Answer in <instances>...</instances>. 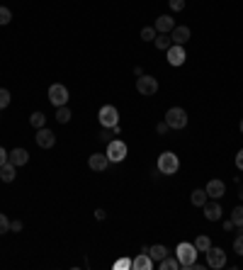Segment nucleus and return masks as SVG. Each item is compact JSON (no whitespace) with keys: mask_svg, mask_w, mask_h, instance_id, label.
<instances>
[{"mask_svg":"<svg viewBox=\"0 0 243 270\" xmlns=\"http://www.w3.org/2000/svg\"><path fill=\"white\" fill-rule=\"evenodd\" d=\"M197 256H199V251L195 248V244H187V241L177 244V248H175V258L180 261V268L190 270V266H192V263L197 261Z\"/></svg>","mask_w":243,"mask_h":270,"instance_id":"nucleus-1","label":"nucleus"},{"mask_svg":"<svg viewBox=\"0 0 243 270\" xmlns=\"http://www.w3.org/2000/svg\"><path fill=\"white\" fill-rule=\"evenodd\" d=\"M158 171H161L163 176H175L177 171H180V158H177L173 151H163V154L158 156Z\"/></svg>","mask_w":243,"mask_h":270,"instance_id":"nucleus-2","label":"nucleus"},{"mask_svg":"<svg viewBox=\"0 0 243 270\" xmlns=\"http://www.w3.org/2000/svg\"><path fill=\"white\" fill-rule=\"evenodd\" d=\"M105 154L110 158V163H122L127 158V144L122 139H112V141H107V151Z\"/></svg>","mask_w":243,"mask_h":270,"instance_id":"nucleus-3","label":"nucleus"},{"mask_svg":"<svg viewBox=\"0 0 243 270\" xmlns=\"http://www.w3.org/2000/svg\"><path fill=\"white\" fill-rule=\"evenodd\" d=\"M165 122H168L170 129H185L187 127V112L182 107H170L165 112Z\"/></svg>","mask_w":243,"mask_h":270,"instance_id":"nucleus-4","label":"nucleus"},{"mask_svg":"<svg viewBox=\"0 0 243 270\" xmlns=\"http://www.w3.org/2000/svg\"><path fill=\"white\" fill-rule=\"evenodd\" d=\"M97 119H100L102 127H114V124H119V112H117L114 105H102L100 112H97Z\"/></svg>","mask_w":243,"mask_h":270,"instance_id":"nucleus-5","label":"nucleus"},{"mask_svg":"<svg viewBox=\"0 0 243 270\" xmlns=\"http://www.w3.org/2000/svg\"><path fill=\"white\" fill-rule=\"evenodd\" d=\"M136 90L141 92V95H156L158 92V81H156L154 76H139L136 78Z\"/></svg>","mask_w":243,"mask_h":270,"instance_id":"nucleus-6","label":"nucleus"},{"mask_svg":"<svg viewBox=\"0 0 243 270\" xmlns=\"http://www.w3.org/2000/svg\"><path fill=\"white\" fill-rule=\"evenodd\" d=\"M49 100H51L56 107L66 105L68 102V88L66 86H61V83H54V86L49 88Z\"/></svg>","mask_w":243,"mask_h":270,"instance_id":"nucleus-7","label":"nucleus"},{"mask_svg":"<svg viewBox=\"0 0 243 270\" xmlns=\"http://www.w3.org/2000/svg\"><path fill=\"white\" fill-rule=\"evenodd\" d=\"M207 266L214 268V270L224 268V266H226V253H224L221 248L209 246V251H207Z\"/></svg>","mask_w":243,"mask_h":270,"instance_id":"nucleus-8","label":"nucleus"},{"mask_svg":"<svg viewBox=\"0 0 243 270\" xmlns=\"http://www.w3.org/2000/svg\"><path fill=\"white\" fill-rule=\"evenodd\" d=\"M165 54H168V64H170V66H182L185 59H187V54H185L182 44H170V49H168Z\"/></svg>","mask_w":243,"mask_h":270,"instance_id":"nucleus-9","label":"nucleus"},{"mask_svg":"<svg viewBox=\"0 0 243 270\" xmlns=\"http://www.w3.org/2000/svg\"><path fill=\"white\" fill-rule=\"evenodd\" d=\"M204 192L209 195V200H221V197H224V192H226V185H224V180L214 178V180H209V182H207Z\"/></svg>","mask_w":243,"mask_h":270,"instance_id":"nucleus-10","label":"nucleus"},{"mask_svg":"<svg viewBox=\"0 0 243 270\" xmlns=\"http://www.w3.org/2000/svg\"><path fill=\"white\" fill-rule=\"evenodd\" d=\"M37 146L39 149H51L54 144H56V134L51 132V129H46V127H42V129H37Z\"/></svg>","mask_w":243,"mask_h":270,"instance_id":"nucleus-11","label":"nucleus"},{"mask_svg":"<svg viewBox=\"0 0 243 270\" xmlns=\"http://www.w3.org/2000/svg\"><path fill=\"white\" fill-rule=\"evenodd\" d=\"M202 209H204V217H207L209 222H219V219H221V204H219V200H212V202L207 200Z\"/></svg>","mask_w":243,"mask_h":270,"instance_id":"nucleus-12","label":"nucleus"},{"mask_svg":"<svg viewBox=\"0 0 243 270\" xmlns=\"http://www.w3.org/2000/svg\"><path fill=\"white\" fill-rule=\"evenodd\" d=\"M88 166L92 171H97V173H102V171H107V166H110V158L107 154H92L88 158Z\"/></svg>","mask_w":243,"mask_h":270,"instance_id":"nucleus-13","label":"nucleus"},{"mask_svg":"<svg viewBox=\"0 0 243 270\" xmlns=\"http://www.w3.org/2000/svg\"><path fill=\"white\" fill-rule=\"evenodd\" d=\"M170 39H173V44H187V42H190V27H185V24L173 27Z\"/></svg>","mask_w":243,"mask_h":270,"instance_id":"nucleus-14","label":"nucleus"},{"mask_svg":"<svg viewBox=\"0 0 243 270\" xmlns=\"http://www.w3.org/2000/svg\"><path fill=\"white\" fill-rule=\"evenodd\" d=\"M156 32L158 34H168V32H173V27H175V22H173V17L170 15H161L158 20H156Z\"/></svg>","mask_w":243,"mask_h":270,"instance_id":"nucleus-15","label":"nucleus"},{"mask_svg":"<svg viewBox=\"0 0 243 270\" xmlns=\"http://www.w3.org/2000/svg\"><path fill=\"white\" fill-rule=\"evenodd\" d=\"M132 268L134 270H151L154 268V261H151L149 253H139V256L132 261Z\"/></svg>","mask_w":243,"mask_h":270,"instance_id":"nucleus-16","label":"nucleus"},{"mask_svg":"<svg viewBox=\"0 0 243 270\" xmlns=\"http://www.w3.org/2000/svg\"><path fill=\"white\" fill-rule=\"evenodd\" d=\"M7 161H10L12 166H24V163L29 161V154H27L24 149H12L10 156H7Z\"/></svg>","mask_w":243,"mask_h":270,"instance_id":"nucleus-17","label":"nucleus"},{"mask_svg":"<svg viewBox=\"0 0 243 270\" xmlns=\"http://www.w3.org/2000/svg\"><path fill=\"white\" fill-rule=\"evenodd\" d=\"M149 256H151V261H154V263H161V261L168 256V248L163 246V244H156V246L149 248Z\"/></svg>","mask_w":243,"mask_h":270,"instance_id":"nucleus-18","label":"nucleus"},{"mask_svg":"<svg viewBox=\"0 0 243 270\" xmlns=\"http://www.w3.org/2000/svg\"><path fill=\"white\" fill-rule=\"evenodd\" d=\"M15 168H17V166H12L10 161H7L5 166H0V178H2V182H12V180H15V176H17Z\"/></svg>","mask_w":243,"mask_h":270,"instance_id":"nucleus-19","label":"nucleus"},{"mask_svg":"<svg viewBox=\"0 0 243 270\" xmlns=\"http://www.w3.org/2000/svg\"><path fill=\"white\" fill-rule=\"evenodd\" d=\"M192 244H195V248H197L199 253H207V251H209V246H212V239H209L207 234H199Z\"/></svg>","mask_w":243,"mask_h":270,"instance_id":"nucleus-20","label":"nucleus"},{"mask_svg":"<svg viewBox=\"0 0 243 270\" xmlns=\"http://www.w3.org/2000/svg\"><path fill=\"white\" fill-rule=\"evenodd\" d=\"M158 268L161 270H180V261H177V258H170V253H168V256L158 263Z\"/></svg>","mask_w":243,"mask_h":270,"instance_id":"nucleus-21","label":"nucleus"},{"mask_svg":"<svg viewBox=\"0 0 243 270\" xmlns=\"http://www.w3.org/2000/svg\"><path fill=\"white\" fill-rule=\"evenodd\" d=\"M154 44H156V49H161V51H168V49H170V44H173V39H170L168 34H156Z\"/></svg>","mask_w":243,"mask_h":270,"instance_id":"nucleus-22","label":"nucleus"},{"mask_svg":"<svg viewBox=\"0 0 243 270\" xmlns=\"http://www.w3.org/2000/svg\"><path fill=\"white\" fill-rule=\"evenodd\" d=\"M29 124H32L34 129H42V127H46V114L44 112H32V114H29Z\"/></svg>","mask_w":243,"mask_h":270,"instance_id":"nucleus-23","label":"nucleus"},{"mask_svg":"<svg viewBox=\"0 0 243 270\" xmlns=\"http://www.w3.org/2000/svg\"><path fill=\"white\" fill-rule=\"evenodd\" d=\"M209 200V195L204 192V190H195L192 195H190V202L195 204V207H204V202Z\"/></svg>","mask_w":243,"mask_h":270,"instance_id":"nucleus-24","label":"nucleus"},{"mask_svg":"<svg viewBox=\"0 0 243 270\" xmlns=\"http://www.w3.org/2000/svg\"><path fill=\"white\" fill-rule=\"evenodd\" d=\"M71 117H73V114H71V110H68L66 105L56 107V119H59L61 124H66V122H71Z\"/></svg>","mask_w":243,"mask_h":270,"instance_id":"nucleus-25","label":"nucleus"},{"mask_svg":"<svg viewBox=\"0 0 243 270\" xmlns=\"http://www.w3.org/2000/svg\"><path fill=\"white\" fill-rule=\"evenodd\" d=\"M156 34H158L156 27H144V29H141V42H154Z\"/></svg>","mask_w":243,"mask_h":270,"instance_id":"nucleus-26","label":"nucleus"},{"mask_svg":"<svg viewBox=\"0 0 243 270\" xmlns=\"http://www.w3.org/2000/svg\"><path fill=\"white\" fill-rule=\"evenodd\" d=\"M231 222H234V226H243V207H234Z\"/></svg>","mask_w":243,"mask_h":270,"instance_id":"nucleus-27","label":"nucleus"},{"mask_svg":"<svg viewBox=\"0 0 243 270\" xmlns=\"http://www.w3.org/2000/svg\"><path fill=\"white\" fill-rule=\"evenodd\" d=\"M7 105H10V90L0 88V110H5Z\"/></svg>","mask_w":243,"mask_h":270,"instance_id":"nucleus-28","label":"nucleus"},{"mask_svg":"<svg viewBox=\"0 0 243 270\" xmlns=\"http://www.w3.org/2000/svg\"><path fill=\"white\" fill-rule=\"evenodd\" d=\"M10 20H12V12H10L5 5H0V24H7Z\"/></svg>","mask_w":243,"mask_h":270,"instance_id":"nucleus-29","label":"nucleus"},{"mask_svg":"<svg viewBox=\"0 0 243 270\" xmlns=\"http://www.w3.org/2000/svg\"><path fill=\"white\" fill-rule=\"evenodd\" d=\"M7 231H10V219L0 212V236H2V234H7Z\"/></svg>","mask_w":243,"mask_h":270,"instance_id":"nucleus-30","label":"nucleus"},{"mask_svg":"<svg viewBox=\"0 0 243 270\" xmlns=\"http://www.w3.org/2000/svg\"><path fill=\"white\" fill-rule=\"evenodd\" d=\"M114 268L117 270H129L132 268V261H129V258H119V261H114Z\"/></svg>","mask_w":243,"mask_h":270,"instance_id":"nucleus-31","label":"nucleus"},{"mask_svg":"<svg viewBox=\"0 0 243 270\" xmlns=\"http://www.w3.org/2000/svg\"><path fill=\"white\" fill-rule=\"evenodd\" d=\"M234 251H236L239 256H243V234H239V236L234 239Z\"/></svg>","mask_w":243,"mask_h":270,"instance_id":"nucleus-32","label":"nucleus"},{"mask_svg":"<svg viewBox=\"0 0 243 270\" xmlns=\"http://www.w3.org/2000/svg\"><path fill=\"white\" fill-rule=\"evenodd\" d=\"M168 5H170V10H175V12H180V10L185 7V0H168Z\"/></svg>","mask_w":243,"mask_h":270,"instance_id":"nucleus-33","label":"nucleus"},{"mask_svg":"<svg viewBox=\"0 0 243 270\" xmlns=\"http://www.w3.org/2000/svg\"><path fill=\"white\" fill-rule=\"evenodd\" d=\"M168 129H170V127H168V122H165V119H163V122H158V124H156V132H158V134H161V136L165 134V132H168Z\"/></svg>","mask_w":243,"mask_h":270,"instance_id":"nucleus-34","label":"nucleus"},{"mask_svg":"<svg viewBox=\"0 0 243 270\" xmlns=\"http://www.w3.org/2000/svg\"><path fill=\"white\" fill-rule=\"evenodd\" d=\"M10 231H22V222H20V219L10 222Z\"/></svg>","mask_w":243,"mask_h":270,"instance_id":"nucleus-35","label":"nucleus"},{"mask_svg":"<svg viewBox=\"0 0 243 270\" xmlns=\"http://www.w3.org/2000/svg\"><path fill=\"white\" fill-rule=\"evenodd\" d=\"M7 156H10V154H7V151L0 146V166H5V163H7Z\"/></svg>","mask_w":243,"mask_h":270,"instance_id":"nucleus-36","label":"nucleus"},{"mask_svg":"<svg viewBox=\"0 0 243 270\" xmlns=\"http://www.w3.org/2000/svg\"><path fill=\"white\" fill-rule=\"evenodd\" d=\"M236 166H239V171H243V149L236 154Z\"/></svg>","mask_w":243,"mask_h":270,"instance_id":"nucleus-37","label":"nucleus"},{"mask_svg":"<svg viewBox=\"0 0 243 270\" xmlns=\"http://www.w3.org/2000/svg\"><path fill=\"white\" fill-rule=\"evenodd\" d=\"M105 217H107V214H105V209H95V219H100V222H102Z\"/></svg>","mask_w":243,"mask_h":270,"instance_id":"nucleus-38","label":"nucleus"},{"mask_svg":"<svg viewBox=\"0 0 243 270\" xmlns=\"http://www.w3.org/2000/svg\"><path fill=\"white\" fill-rule=\"evenodd\" d=\"M224 229H226V231H231V229H234V222H231V219H229V222H224Z\"/></svg>","mask_w":243,"mask_h":270,"instance_id":"nucleus-39","label":"nucleus"},{"mask_svg":"<svg viewBox=\"0 0 243 270\" xmlns=\"http://www.w3.org/2000/svg\"><path fill=\"white\" fill-rule=\"evenodd\" d=\"M239 129H241V134H243V119H241V124H239Z\"/></svg>","mask_w":243,"mask_h":270,"instance_id":"nucleus-40","label":"nucleus"},{"mask_svg":"<svg viewBox=\"0 0 243 270\" xmlns=\"http://www.w3.org/2000/svg\"><path fill=\"white\" fill-rule=\"evenodd\" d=\"M239 197H241V200H243V185H241V195H239Z\"/></svg>","mask_w":243,"mask_h":270,"instance_id":"nucleus-41","label":"nucleus"}]
</instances>
